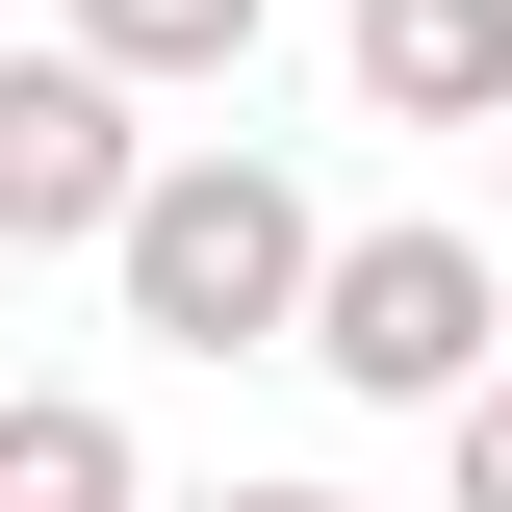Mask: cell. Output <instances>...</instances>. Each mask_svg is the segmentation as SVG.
<instances>
[{
  "mask_svg": "<svg viewBox=\"0 0 512 512\" xmlns=\"http://www.w3.org/2000/svg\"><path fill=\"white\" fill-rule=\"evenodd\" d=\"M154 512H333V487H154Z\"/></svg>",
  "mask_w": 512,
  "mask_h": 512,
  "instance_id": "ba28073f",
  "label": "cell"
},
{
  "mask_svg": "<svg viewBox=\"0 0 512 512\" xmlns=\"http://www.w3.org/2000/svg\"><path fill=\"white\" fill-rule=\"evenodd\" d=\"M436 461H461V512H512V384H487V410H436Z\"/></svg>",
  "mask_w": 512,
  "mask_h": 512,
  "instance_id": "52a82bcc",
  "label": "cell"
},
{
  "mask_svg": "<svg viewBox=\"0 0 512 512\" xmlns=\"http://www.w3.org/2000/svg\"><path fill=\"white\" fill-rule=\"evenodd\" d=\"M359 128H512V0H359Z\"/></svg>",
  "mask_w": 512,
  "mask_h": 512,
  "instance_id": "277c9868",
  "label": "cell"
},
{
  "mask_svg": "<svg viewBox=\"0 0 512 512\" xmlns=\"http://www.w3.org/2000/svg\"><path fill=\"white\" fill-rule=\"evenodd\" d=\"M256 26H282V0H77L52 52H103L128 103H231V77H256Z\"/></svg>",
  "mask_w": 512,
  "mask_h": 512,
  "instance_id": "5b68a950",
  "label": "cell"
},
{
  "mask_svg": "<svg viewBox=\"0 0 512 512\" xmlns=\"http://www.w3.org/2000/svg\"><path fill=\"white\" fill-rule=\"evenodd\" d=\"M128 333H154V359H308V308H333V231H308V180H282V154H231V128H205V154H154V205H128Z\"/></svg>",
  "mask_w": 512,
  "mask_h": 512,
  "instance_id": "6da1fadb",
  "label": "cell"
},
{
  "mask_svg": "<svg viewBox=\"0 0 512 512\" xmlns=\"http://www.w3.org/2000/svg\"><path fill=\"white\" fill-rule=\"evenodd\" d=\"M308 384L333 410H487L512 384V282H487V231H333V308H308Z\"/></svg>",
  "mask_w": 512,
  "mask_h": 512,
  "instance_id": "7a4b0ae2",
  "label": "cell"
},
{
  "mask_svg": "<svg viewBox=\"0 0 512 512\" xmlns=\"http://www.w3.org/2000/svg\"><path fill=\"white\" fill-rule=\"evenodd\" d=\"M0 512H154V461H128L103 384H0Z\"/></svg>",
  "mask_w": 512,
  "mask_h": 512,
  "instance_id": "8992f818",
  "label": "cell"
},
{
  "mask_svg": "<svg viewBox=\"0 0 512 512\" xmlns=\"http://www.w3.org/2000/svg\"><path fill=\"white\" fill-rule=\"evenodd\" d=\"M154 205V128L103 52H0V256H128Z\"/></svg>",
  "mask_w": 512,
  "mask_h": 512,
  "instance_id": "3957f363",
  "label": "cell"
}]
</instances>
